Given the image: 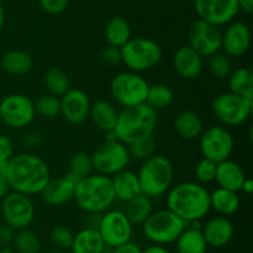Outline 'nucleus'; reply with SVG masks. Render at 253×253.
I'll use <instances>...</instances> for the list:
<instances>
[{
  "instance_id": "obj_37",
  "label": "nucleus",
  "mask_w": 253,
  "mask_h": 253,
  "mask_svg": "<svg viewBox=\"0 0 253 253\" xmlns=\"http://www.w3.org/2000/svg\"><path fill=\"white\" fill-rule=\"evenodd\" d=\"M208 69L212 77L217 79H227L234 69L231 57L224 52H216L208 57Z\"/></svg>"
},
{
  "instance_id": "obj_17",
  "label": "nucleus",
  "mask_w": 253,
  "mask_h": 253,
  "mask_svg": "<svg viewBox=\"0 0 253 253\" xmlns=\"http://www.w3.org/2000/svg\"><path fill=\"white\" fill-rule=\"evenodd\" d=\"M59 99H61V114L68 123L77 126L89 118L91 102L84 91L78 88H69Z\"/></svg>"
},
{
  "instance_id": "obj_13",
  "label": "nucleus",
  "mask_w": 253,
  "mask_h": 253,
  "mask_svg": "<svg viewBox=\"0 0 253 253\" xmlns=\"http://www.w3.org/2000/svg\"><path fill=\"white\" fill-rule=\"evenodd\" d=\"M96 230L108 247H116L131 240L133 225L123 210H108L99 217Z\"/></svg>"
},
{
  "instance_id": "obj_9",
  "label": "nucleus",
  "mask_w": 253,
  "mask_h": 253,
  "mask_svg": "<svg viewBox=\"0 0 253 253\" xmlns=\"http://www.w3.org/2000/svg\"><path fill=\"white\" fill-rule=\"evenodd\" d=\"M215 118L226 126H239L246 123L253 111V99L240 97L231 92L217 94L211 103Z\"/></svg>"
},
{
  "instance_id": "obj_49",
  "label": "nucleus",
  "mask_w": 253,
  "mask_h": 253,
  "mask_svg": "<svg viewBox=\"0 0 253 253\" xmlns=\"http://www.w3.org/2000/svg\"><path fill=\"white\" fill-rule=\"evenodd\" d=\"M239 9L244 10L247 14H251L253 11V0H237Z\"/></svg>"
},
{
  "instance_id": "obj_15",
  "label": "nucleus",
  "mask_w": 253,
  "mask_h": 253,
  "mask_svg": "<svg viewBox=\"0 0 253 253\" xmlns=\"http://www.w3.org/2000/svg\"><path fill=\"white\" fill-rule=\"evenodd\" d=\"M189 46L202 57H209L216 52L221 51L222 32L219 26L204 21L197 20L192 24L189 29Z\"/></svg>"
},
{
  "instance_id": "obj_7",
  "label": "nucleus",
  "mask_w": 253,
  "mask_h": 253,
  "mask_svg": "<svg viewBox=\"0 0 253 253\" xmlns=\"http://www.w3.org/2000/svg\"><path fill=\"white\" fill-rule=\"evenodd\" d=\"M121 63L128 71L145 72L155 68L162 60V49L157 42L147 37H135L120 49Z\"/></svg>"
},
{
  "instance_id": "obj_50",
  "label": "nucleus",
  "mask_w": 253,
  "mask_h": 253,
  "mask_svg": "<svg viewBox=\"0 0 253 253\" xmlns=\"http://www.w3.org/2000/svg\"><path fill=\"white\" fill-rule=\"evenodd\" d=\"M10 191L11 190H10L6 179H5L4 176H0V200H2Z\"/></svg>"
},
{
  "instance_id": "obj_42",
  "label": "nucleus",
  "mask_w": 253,
  "mask_h": 253,
  "mask_svg": "<svg viewBox=\"0 0 253 253\" xmlns=\"http://www.w3.org/2000/svg\"><path fill=\"white\" fill-rule=\"evenodd\" d=\"M100 61L105 66L114 67L121 63V51L118 47H114L109 45L108 47L100 52Z\"/></svg>"
},
{
  "instance_id": "obj_22",
  "label": "nucleus",
  "mask_w": 253,
  "mask_h": 253,
  "mask_svg": "<svg viewBox=\"0 0 253 253\" xmlns=\"http://www.w3.org/2000/svg\"><path fill=\"white\" fill-rule=\"evenodd\" d=\"M244 169L236 161L226 159L224 161H220L216 165V175L215 181L217 184V188L227 189L231 191H241L242 184L246 179Z\"/></svg>"
},
{
  "instance_id": "obj_20",
  "label": "nucleus",
  "mask_w": 253,
  "mask_h": 253,
  "mask_svg": "<svg viewBox=\"0 0 253 253\" xmlns=\"http://www.w3.org/2000/svg\"><path fill=\"white\" fill-rule=\"evenodd\" d=\"M74 189H76V183L68 175H64L56 179H49L40 195L48 206L58 207L73 200Z\"/></svg>"
},
{
  "instance_id": "obj_14",
  "label": "nucleus",
  "mask_w": 253,
  "mask_h": 253,
  "mask_svg": "<svg viewBox=\"0 0 253 253\" xmlns=\"http://www.w3.org/2000/svg\"><path fill=\"white\" fill-rule=\"evenodd\" d=\"M234 136L224 126H212L204 129L199 136L200 151L203 158L220 163L230 159L234 151Z\"/></svg>"
},
{
  "instance_id": "obj_25",
  "label": "nucleus",
  "mask_w": 253,
  "mask_h": 253,
  "mask_svg": "<svg viewBox=\"0 0 253 253\" xmlns=\"http://www.w3.org/2000/svg\"><path fill=\"white\" fill-rule=\"evenodd\" d=\"M110 179L116 200L127 202L131 198L141 193L137 173H133V171L125 169V170L116 173Z\"/></svg>"
},
{
  "instance_id": "obj_35",
  "label": "nucleus",
  "mask_w": 253,
  "mask_h": 253,
  "mask_svg": "<svg viewBox=\"0 0 253 253\" xmlns=\"http://www.w3.org/2000/svg\"><path fill=\"white\" fill-rule=\"evenodd\" d=\"M11 245L15 253H40L41 251L40 237L30 228L15 231Z\"/></svg>"
},
{
  "instance_id": "obj_23",
  "label": "nucleus",
  "mask_w": 253,
  "mask_h": 253,
  "mask_svg": "<svg viewBox=\"0 0 253 253\" xmlns=\"http://www.w3.org/2000/svg\"><path fill=\"white\" fill-rule=\"evenodd\" d=\"M177 253H207L208 245L202 232L200 221L190 222L175 240Z\"/></svg>"
},
{
  "instance_id": "obj_40",
  "label": "nucleus",
  "mask_w": 253,
  "mask_h": 253,
  "mask_svg": "<svg viewBox=\"0 0 253 253\" xmlns=\"http://www.w3.org/2000/svg\"><path fill=\"white\" fill-rule=\"evenodd\" d=\"M74 233L69 227L63 225L54 226L49 232V240L57 247V250H69L73 242Z\"/></svg>"
},
{
  "instance_id": "obj_16",
  "label": "nucleus",
  "mask_w": 253,
  "mask_h": 253,
  "mask_svg": "<svg viewBox=\"0 0 253 253\" xmlns=\"http://www.w3.org/2000/svg\"><path fill=\"white\" fill-rule=\"evenodd\" d=\"M193 4L200 20L219 27L232 22L240 11L237 0H193Z\"/></svg>"
},
{
  "instance_id": "obj_32",
  "label": "nucleus",
  "mask_w": 253,
  "mask_h": 253,
  "mask_svg": "<svg viewBox=\"0 0 253 253\" xmlns=\"http://www.w3.org/2000/svg\"><path fill=\"white\" fill-rule=\"evenodd\" d=\"M124 212H125V215L127 216L128 220L131 221L133 226L142 225L150 217L151 213L153 212L152 198L143 195V193H140V195L135 196V197L126 202V207Z\"/></svg>"
},
{
  "instance_id": "obj_39",
  "label": "nucleus",
  "mask_w": 253,
  "mask_h": 253,
  "mask_svg": "<svg viewBox=\"0 0 253 253\" xmlns=\"http://www.w3.org/2000/svg\"><path fill=\"white\" fill-rule=\"evenodd\" d=\"M127 150L130 158L136 159V160H146L155 154L156 143L153 140V136L130 144L127 145Z\"/></svg>"
},
{
  "instance_id": "obj_29",
  "label": "nucleus",
  "mask_w": 253,
  "mask_h": 253,
  "mask_svg": "<svg viewBox=\"0 0 253 253\" xmlns=\"http://www.w3.org/2000/svg\"><path fill=\"white\" fill-rule=\"evenodd\" d=\"M240 196L236 191L216 188L210 192V207L220 216H231L237 212L240 207Z\"/></svg>"
},
{
  "instance_id": "obj_51",
  "label": "nucleus",
  "mask_w": 253,
  "mask_h": 253,
  "mask_svg": "<svg viewBox=\"0 0 253 253\" xmlns=\"http://www.w3.org/2000/svg\"><path fill=\"white\" fill-rule=\"evenodd\" d=\"M241 191H244V193H246V195H251V193L253 192V180L252 179H250V178L245 179L244 184H242Z\"/></svg>"
},
{
  "instance_id": "obj_26",
  "label": "nucleus",
  "mask_w": 253,
  "mask_h": 253,
  "mask_svg": "<svg viewBox=\"0 0 253 253\" xmlns=\"http://www.w3.org/2000/svg\"><path fill=\"white\" fill-rule=\"evenodd\" d=\"M105 247V243L96 228L84 227L74 235L69 250L72 253H103Z\"/></svg>"
},
{
  "instance_id": "obj_44",
  "label": "nucleus",
  "mask_w": 253,
  "mask_h": 253,
  "mask_svg": "<svg viewBox=\"0 0 253 253\" xmlns=\"http://www.w3.org/2000/svg\"><path fill=\"white\" fill-rule=\"evenodd\" d=\"M14 156V143L6 134H0V160L9 161Z\"/></svg>"
},
{
  "instance_id": "obj_5",
  "label": "nucleus",
  "mask_w": 253,
  "mask_h": 253,
  "mask_svg": "<svg viewBox=\"0 0 253 253\" xmlns=\"http://www.w3.org/2000/svg\"><path fill=\"white\" fill-rule=\"evenodd\" d=\"M137 176L141 193L153 200L167 193L172 188L174 169L167 156L155 153L142 161Z\"/></svg>"
},
{
  "instance_id": "obj_1",
  "label": "nucleus",
  "mask_w": 253,
  "mask_h": 253,
  "mask_svg": "<svg viewBox=\"0 0 253 253\" xmlns=\"http://www.w3.org/2000/svg\"><path fill=\"white\" fill-rule=\"evenodd\" d=\"M5 179L10 190L31 197L42 192L51 173L43 159L31 153H21L14 154L7 161Z\"/></svg>"
},
{
  "instance_id": "obj_41",
  "label": "nucleus",
  "mask_w": 253,
  "mask_h": 253,
  "mask_svg": "<svg viewBox=\"0 0 253 253\" xmlns=\"http://www.w3.org/2000/svg\"><path fill=\"white\" fill-rule=\"evenodd\" d=\"M216 165L215 161L210 160V159L203 158L202 160L198 161L197 166H195V178L199 181V184L204 185V184H210L215 181V175H216Z\"/></svg>"
},
{
  "instance_id": "obj_43",
  "label": "nucleus",
  "mask_w": 253,
  "mask_h": 253,
  "mask_svg": "<svg viewBox=\"0 0 253 253\" xmlns=\"http://www.w3.org/2000/svg\"><path fill=\"white\" fill-rule=\"evenodd\" d=\"M39 1L44 11L51 15H58L66 11L71 0H39Z\"/></svg>"
},
{
  "instance_id": "obj_12",
  "label": "nucleus",
  "mask_w": 253,
  "mask_h": 253,
  "mask_svg": "<svg viewBox=\"0 0 253 253\" xmlns=\"http://www.w3.org/2000/svg\"><path fill=\"white\" fill-rule=\"evenodd\" d=\"M35 117V104L30 97L12 93L0 99V119L9 128H26L34 122Z\"/></svg>"
},
{
  "instance_id": "obj_28",
  "label": "nucleus",
  "mask_w": 253,
  "mask_h": 253,
  "mask_svg": "<svg viewBox=\"0 0 253 253\" xmlns=\"http://www.w3.org/2000/svg\"><path fill=\"white\" fill-rule=\"evenodd\" d=\"M0 66L2 71L6 72L7 74L22 76L31 71L34 66V60L31 55L27 52L21 51V50H11L2 55L0 60Z\"/></svg>"
},
{
  "instance_id": "obj_19",
  "label": "nucleus",
  "mask_w": 253,
  "mask_h": 253,
  "mask_svg": "<svg viewBox=\"0 0 253 253\" xmlns=\"http://www.w3.org/2000/svg\"><path fill=\"white\" fill-rule=\"evenodd\" d=\"M202 232L208 247L220 248L230 243L234 237L235 227L229 217L219 215L205 222L202 226Z\"/></svg>"
},
{
  "instance_id": "obj_30",
  "label": "nucleus",
  "mask_w": 253,
  "mask_h": 253,
  "mask_svg": "<svg viewBox=\"0 0 253 253\" xmlns=\"http://www.w3.org/2000/svg\"><path fill=\"white\" fill-rule=\"evenodd\" d=\"M132 31L127 20L123 16H114L108 21L105 26L106 41L110 46L121 49L132 37Z\"/></svg>"
},
{
  "instance_id": "obj_55",
  "label": "nucleus",
  "mask_w": 253,
  "mask_h": 253,
  "mask_svg": "<svg viewBox=\"0 0 253 253\" xmlns=\"http://www.w3.org/2000/svg\"><path fill=\"white\" fill-rule=\"evenodd\" d=\"M44 253H66V252L62 250H51V251H47V252Z\"/></svg>"
},
{
  "instance_id": "obj_54",
  "label": "nucleus",
  "mask_w": 253,
  "mask_h": 253,
  "mask_svg": "<svg viewBox=\"0 0 253 253\" xmlns=\"http://www.w3.org/2000/svg\"><path fill=\"white\" fill-rule=\"evenodd\" d=\"M0 253H15V251L10 246H1L0 247Z\"/></svg>"
},
{
  "instance_id": "obj_46",
  "label": "nucleus",
  "mask_w": 253,
  "mask_h": 253,
  "mask_svg": "<svg viewBox=\"0 0 253 253\" xmlns=\"http://www.w3.org/2000/svg\"><path fill=\"white\" fill-rule=\"evenodd\" d=\"M15 231L11 227L6 225L0 226V243L2 246H9L11 245L12 238H14Z\"/></svg>"
},
{
  "instance_id": "obj_4",
  "label": "nucleus",
  "mask_w": 253,
  "mask_h": 253,
  "mask_svg": "<svg viewBox=\"0 0 253 253\" xmlns=\"http://www.w3.org/2000/svg\"><path fill=\"white\" fill-rule=\"evenodd\" d=\"M73 200L86 213L101 215L110 210L116 200L111 179L98 173L82 179L76 183Z\"/></svg>"
},
{
  "instance_id": "obj_21",
  "label": "nucleus",
  "mask_w": 253,
  "mask_h": 253,
  "mask_svg": "<svg viewBox=\"0 0 253 253\" xmlns=\"http://www.w3.org/2000/svg\"><path fill=\"white\" fill-rule=\"evenodd\" d=\"M173 67L184 79H194L204 68V57L200 56L189 45L179 47L173 56Z\"/></svg>"
},
{
  "instance_id": "obj_48",
  "label": "nucleus",
  "mask_w": 253,
  "mask_h": 253,
  "mask_svg": "<svg viewBox=\"0 0 253 253\" xmlns=\"http://www.w3.org/2000/svg\"><path fill=\"white\" fill-rule=\"evenodd\" d=\"M142 253H172L168 248H166V246H160V245H151L148 247H146L145 250H142Z\"/></svg>"
},
{
  "instance_id": "obj_24",
  "label": "nucleus",
  "mask_w": 253,
  "mask_h": 253,
  "mask_svg": "<svg viewBox=\"0 0 253 253\" xmlns=\"http://www.w3.org/2000/svg\"><path fill=\"white\" fill-rule=\"evenodd\" d=\"M118 116L119 111L111 102L99 99V101L91 103L89 119L93 122V124L99 130L104 131V133H109L115 129Z\"/></svg>"
},
{
  "instance_id": "obj_45",
  "label": "nucleus",
  "mask_w": 253,
  "mask_h": 253,
  "mask_svg": "<svg viewBox=\"0 0 253 253\" xmlns=\"http://www.w3.org/2000/svg\"><path fill=\"white\" fill-rule=\"evenodd\" d=\"M113 253H142V248L133 241H127L113 248Z\"/></svg>"
},
{
  "instance_id": "obj_2",
  "label": "nucleus",
  "mask_w": 253,
  "mask_h": 253,
  "mask_svg": "<svg viewBox=\"0 0 253 253\" xmlns=\"http://www.w3.org/2000/svg\"><path fill=\"white\" fill-rule=\"evenodd\" d=\"M168 210L190 223L202 221L211 210L210 192L204 185L194 181H184L168 190L166 197Z\"/></svg>"
},
{
  "instance_id": "obj_38",
  "label": "nucleus",
  "mask_w": 253,
  "mask_h": 253,
  "mask_svg": "<svg viewBox=\"0 0 253 253\" xmlns=\"http://www.w3.org/2000/svg\"><path fill=\"white\" fill-rule=\"evenodd\" d=\"M36 114L51 119L61 114V99L52 94H42L34 102Z\"/></svg>"
},
{
  "instance_id": "obj_52",
  "label": "nucleus",
  "mask_w": 253,
  "mask_h": 253,
  "mask_svg": "<svg viewBox=\"0 0 253 253\" xmlns=\"http://www.w3.org/2000/svg\"><path fill=\"white\" fill-rule=\"evenodd\" d=\"M4 22H5V11L1 2H0V30H1V27L4 26Z\"/></svg>"
},
{
  "instance_id": "obj_34",
  "label": "nucleus",
  "mask_w": 253,
  "mask_h": 253,
  "mask_svg": "<svg viewBox=\"0 0 253 253\" xmlns=\"http://www.w3.org/2000/svg\"><path fill=\"white\" fill-rule=\"evenodd\" d=\"M174 99V94L170 87L165 83H156L148 86L147 96H146V104L153 108L155 111L165 109L172 104Z\"/></svg>"
},
{
  "instance_id": "obj_31",
  "label": "nucleus",
  "mask_w": 253,
  "mask_h": 253,
  "mask_svg": "<svg viewBox=\"0 0 253 253\" xmlns=\"http://www.w3.org/2000/svg\"><path fill=\"white\" fill-rule=\"evenodd\" d=\"M227 83H229V92L244 98L253 99V72L251 68L249 67L234 68L227 78Z\"/></svg>"
},
{
  "instance_id": "obj_18",
  "label": "nucleus",
  "mask_w": 253,
  "mask_h": 253,
  "mask_svg": "<svg viewBox=\"0 0 253 253\" xmlns=\"http://www.w3.org/2000/svg\"><path fill=\"white\" fill-rule=\"evenodd\" d=\"M251 46V30L242 21L230 22L222 34L221 50L229 57L239 59L245 56Z\"/></svg>"
},
{
  "instance_id": "obj_3",
  "label": "nucleus",
  "mask_w": 253,
  "mask_h": 253,
  "mask_svg": "<svg viewBox=\"0 0 253 253\" xmlns=\"http://www.w3.org/2000/svg\"><path fill=\"white\" fill-rule=\"evenodd\" d=\"M157 111L146 103L119 111L115 133L118 140L125 145L153 136L157 126Z\"/></svg>"
},
{
  "instance_id": "obj_47",
  "label": "nucleus",
  "mask_w": 253,
  "mask_h": 253,
  "mask_svg": "<svg viewBox=\"0 0 253 253\" xmlns=\"http://www.w3.org/2000/svg\"><path fill=\"white\" fill-rule=\"evenodd\" d=\"M41 136L36 133H32V131L26 133L22 136V144L25 146H27V148H36V146H39L41 144Z\"/></svg>"
},
{
  "instance_id": "obj_27",
  "label": "nucleus",
  "mask_w": 253,
  "mask_h": 253,
  "mask_svg": "<svg viewBox=\"0 0 253 253\" xmlns=\"http://www.w3.org/2000/svg\"><path fill=\"white\" fill-rule=\"evenodd\" d=\"M175 131L187 140L198 139L204 130L202 117L194 111H182L175 116L173 121Z\"/></svg>"
},
{
  "instance_id": "obj_53",
  "label": "nucleus",
  "mask_w": 253,
  "mask_h": 253,
  "mask_svg": "<svg viewBox=\"0 0 253 253\" xmlns=\"http://www.w3.org/2000/svg\"><path fill=\"white\" fill-rule=\"evenodd\" d=\"M6 166H7V161L0 160V176H4V178H5V173H6Z\"/></svg>"
},
{
  "instance_id": "obj_33",
  "label": "nucleus",
  "mask_w": 253,
  "mask_h": 253,
  "mask_svg": "<svg viewBox=\"0 0 253 253\" xmlns=\"http://www.w3.org/2000/svg\"><path fill=\"white\" fill-rule=\"evenodd\" d=\"M43 84L49 94L61 98L69 89V78L62 68L51 67L44 73Z\"/></svg>"
},
{
  "instance_id": "obj_8",
  "label": "nucleus",
  "mask_w": 253,
  "mask_h": 253,
  "mask_svg": "<svg viewBox=\"0 0 253 253\" xmlns=\"http://www.w3.org/2000/svg\"><path fill=\"white\" fill-rule=\"evenodd\" d=\"M148 82L137 72L124 71L116 74L110 82V94L123 108L146 103Z\"/></svg>"
},
{
  "instance_id": "obj_6",
  "label": "nucleus",
  "mask_w": 253,
  "mask_h": 253,
  "mask_svg": "<svg viewBox=\"0 0 253 253\" xmlns=\"http://www.w3.org/2000/svg\"><path fill=\"white\" fill-rule=\"evenodd\" d=\"M143 236L152 245L167 246L174 243L188 223L168 208L153 211L142 223Z\"/></svg>"
},
{
  "instance_id": "obj_11",
  "label": "nucleus",
  "mask_w": 253,
  "mask_h": 253,
  "mask_svg": "<svg viewBox=\"0 0 253 253\" xmlns=\"http://www.w3.org/2000/svg\"><path fill=\"white\" fill-rule=\"evenodd\" d=\"M1 215L5 225L19 231L30 227L35 220L36 210L30 196L10 191L1 200Z\"/></svg>"
},
{
  "instance_id": "obj_10",
  "label": "nucleus",
  "mask_w": 253,
  "mask_h": 253,
  "mask_svg": "<svg viewBox=\"0 0 253 253\" xmlns=\"http://www.w3.org/2000/svg\"><path fill=\"white\" fill-rule=\"evenodd\" d=\"M127 145L120 140H104L91 154L93 169L98 174L111 178L116 173L125 170L130 163Z\"/></svg>"
},
{
  "instance_id": "obj_36",
  "label": "nucleus",
  "mask_w": 253,
  "mask_h": 253,
  "mask_svg": "<svg viewBox=\"0 0 253 253\" xmlns=\"http://www.w3.org/2000/svg\"><path fill=\"white\" fill-rule=\"evenodd\" d=\"M93 161H91V155L84 151L76 153L69 160V169L67 175L74 181L78 183L82 179L86 178L90 174H93Z\"/></svg>"
}]
</instances>
